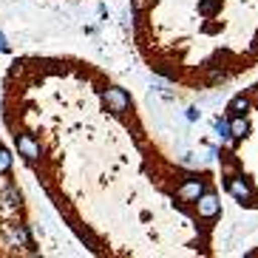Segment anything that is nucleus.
Segmentation results:
<instances>
[{"label":"nucleus","instance_id":"f03ea898","mask_svg":"<svg viewBox=\"0 0 258 258\" xmlns=\"http://www.w3.org/2000/svg\"><path fill=\"white\" fill-rule=\"evenodd\" d=\"M145 69L182 88L219 91L258 69V0H128Z\"/></svg>","mask_w":258,"mask_h":258},{"label":"nucleus","instance_id":"f257e3e1","mask_svg":"<svg viewBox=\"0 0 258 258\" xmlns=\"http://www.w3.org/2000/svg\"><path fill=\"white\" fill-rule=\"evenodd\" d=\"M17 156L94 255L219 252V170L187 162L151 128L137 97L83 57H29L9 71Z\"/></svg>","mask_w":258,"mask_h":258},{"label":"nucleus","instance_id":"7ed1b4c3","mask_svg":"<svg viewBox=\"0 0 258 258\" xmlns=\"http://www.w3.org/2000/svg\"><path fill=\"white\" fill-rule=\"evenodd\" d=\"M216 165L224 196L258 213V80L235 91L221 111Z\"/></svg>","mask_w":258,"mask_h":258},{"label":"nucleus","instance_id":"20e7f679","mask_svg":"<svg viewBox=\"0 0 258 258\" xmlns=\"http://www.w3.org/2000/svg\"><path fill=\"white\" fill-rule=\"evenodd\" d=\"M9 170H12V153L0 145V176H9Z\"/></svg>","mask_w":258,"mask_h":258}]
</instances>
